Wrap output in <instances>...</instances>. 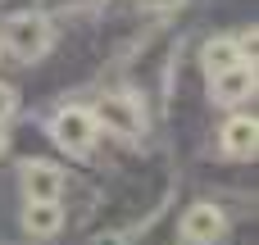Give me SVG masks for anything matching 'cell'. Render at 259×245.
<instances>
[{
    "label": "cell",
    "mask_w": 259,
    "mask_h": 245,
    "mask_svg": "<svg viewBox=\"0 0 259 245\" xmlns=\"http://www.w3.org/2000/svg\"><path fill=\"white\" fill-rule=\"evenodd\" d=\"M64 168L59 164H46V159H32L23 164V195L27 200H59L64 195Z\"/></svg>",
    "instance_id": "6"
},
{
    "label": "cell",
    "mask_w": 259,
    "mask_h": 245,
    "mask_svg": "<svg viewBox=\"0 0 259 245\" xmlns=\"http://www.w3.org/2000/svg\"><path fill=\"white\" fill-rule=\"evenodd\" d=\"M255 141H259L255 118H246V114H232V118L223 123V150H228L232 159H246V155H255Z\"/></svg>",
    "instance_id": "8"
},
{
    "label": "cell",
    "mask_w": 259,
    "mask_h": 245,
    "mask_svg": "<svg viewBox=\"0 0 259 245\" xmlns=\"http://www.w3.org/2000/svg\"><path fill=\"white\" fill-rule=\"evenodd\" d=\"M0 50H5V45H0Z\"/></svg>",
    "instance_id": "14"
},
{
    "label": "cell",
    "mask_w": 259,
    "mask_h": 245,
    "mask_svg": "<svg viewBox=\"0 0 259 245\" xmlns=\"http://www.w3.org/2000/svg\"><path fill=\"white\" fill-rule=\"evenodd\" d=\"M209 95H214L219 105H241V100H250V95H255V64H250V68H246V64H228V68L209 73Z\"/></svg>",
    "instance_id": "4"
},
{
    "label": "cell",
    "mask_w": 259,
    "mask_h": 245,
    "mask_svg": "<svg viewBox=\"0 0 259 245\" xmlns=\"http://www.w3.org/2000/svg\"><path fill=\"white\" fill-rule=\"evenodd\" d=\"M5 145H9V141H5V132H0V155H5Z\"/></svg>",
    "instance_id": "13"
},
{
    "label": "cell",
    "mask_w": 259,
    "mask_h": 245,
    "mask_svg": "<svg viewBox=\"0 0 259 245\" xmlns=\"http://www.w3.org/2000/svg\"><path fill=\"white\" fill-rule=\"evenodd\" d=\"M18 59H41L46 50H50V18L46 14H14L9 23H5V36H0Z\"/></svg>",
    "instance_id": "2"
},
{
    "label": "cell",
    "mask_w": 259,
    "mask_h": 245,
    "mask_svg": "<svg viewBox=\"0 0 259 245\" xmlns=\"http://www.w3.org/2000/svg\"><path fill=\"white\" fill-rule=\"evenodd\" d=\"M241 59H246V50H241L232 36H214V41L205 45V55H200L205 73H219V68H228V64H241Z\"/></svg>",
    "instance_id": "9"
},
{
    "label": "cell",
    "mask_w": 259,
    "mask_h": 245,
    "mask_svg": "<svg viewBox=\"0 0 259 245\" xmlns=\"http://www.w3.org/2000/svg\"><path fill=\"white\" fill-rule=\"evenodd\" d=\"M91 118H96V127H105V132H114V136H123V141H137V136L146 132V109H141V100H137L132 91H109V95H100L96 109H91Z\"/></svg>",
    "instance_id": "1"
},
{
    "label": "cell",
    "mask_w": 259,
    "mask_h": 245,
    "mask_svg": "<svg viewBox=\"0 0 259 245\" xmlns=\"http://www.w3.org/2000/svg\"><path fill=\"white\" fill-rule=\"evenodd\" d=\"M223 232H228V218L219 205H191L182 218V241L187 245H214L223 241Z\"/></svg>",
    "instance_id": "5"
},
{
    "label": "cell",
    "mask_w": 259,
    "mask_h": 245,
    "mask_svg": "<svg viewBox=\"0 0 259 245\" xmlns=\"http://www.w3.org/2000/svg\"><path fill=\"white\" fill-rule=\"evenodd\" d=\"M46 9H82V5H96V0H41Z\"/></svg>",
    "instance_id": "11"
},
{
    "label": "cell",
    "mask_w": 259,
    "mask_h": 245,
    "mask_svg": "<svg viewBox=\"0 0 259 245\" xmlns=\"http://www.w3.org/2000/svg\"><path fill=\"white\" fill-rule=\"evenodd\" d=\"M23 227H27V236H36V241L55 236V232L64 227V205H59V200H27Z\"/></svg>",
    "instance_id": "7"
},
{
    "label": "cell",
    "mask_w": 259,
    "mask_h": 245,
    "mask_svg": "<svg viewBox=\"0 0 259 245\" xmlns=\"http://www.w3.org/2000/svg\"><path fill=\"white\" fill-rule=\"evenodd\" d=\"M14 109H18V95H14V86H5V82H0V123H5V118H14Z\"/></svg>",
    "instance_id": "10"
},
{
    "label": "cell",
    "mask_w": 259,
    "mask_h": 245,
    "mask_svg": "<svg viewBox=\"0 0 259 245\" xmlns=\"http://www.w3.org/2000/svg\"><path fill=\"white\" fill-rule=\"evenodd\" d=\"M141 9H155V14H164V9H178L182 0H137Z\"/></svg>",
    "instance_id": "12"
},
{
    "label": "cell",
    "mask_w": 259,
    "mask_h": 245,
    "mask_svg": "<svg viewBox=\"0 0 259 245\" xmlns=\"http://www.w3.org/2000/svg\"><path fill=\"white\" fill-rule=\"evenodd\" d=\"M96 118H91V109H82V105H68V109H59L55 114V123H50V136L59 141V150H68V155H87L91 145H96Z\"/></svg>",
    "instance_id": "3"
}]
</instances>
